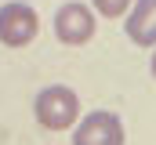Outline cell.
I'll list each match as a JSON object with an SVG mask.
<instances>
[{"label": "cell", "mask_w": 156, "mask_h": 145, "mask_svg": "<svg viewBox=\"0 0 156 145\" xmlns=\"http://www.w3.org/2000/svg\"><path fill=\"white\" fill-rule=\"evenodd\" d=\"M69 142L73 145H123L127 142V131H123V123H120L116 112L98 109V112L83 116L76 123V131L69 134Z\"/></svg>", "instance_id": "obj_4"}, {"label": "cell", "mask_w": 156, "mask_h": 145, "mask_svg": "<svg viewBox=\"0 0 156 145\" xmlns=\"http://www.w3.org/2000/svg\"><path fill=\"white\" fill-rule=\"evenodd\" d=\"M94 18H98L94 7L69 0V4H62V7L55 11V36H58L62 44H69V47H80V44H87V40L94 36V26H98Z\"/></svg>", "instance_id": "obj_3"}, {"label": "cell", "mask_w": 156, "mask_h": 145, "mask_svg": "<svg viewBox=\"0 0 156 145\" xmlns=\"http://www.w3.org/2000/svg\"><path fill=\"white\" fill-rule=\"evenodd\" d=\"M33 112H37L40 127H47V131H69L80 120V98H76V91H69L62 83H51V87H44L37 94Z\"/></svg>", "instance_id": "obj_1"}, {"label": "cell", "mask_w": 156, "mask_h": 145, "mask_svg": "<svg viewBox=\"0 0 156 145\" xmlns=\"http://www.w3.org/2000/svg\"><path fill=\"white\" fill-rule=\"evenodd\" d=\"M40 33V15L22 4V0H11L0 7V44L4 47H26L33 44Z\"/></svg>", "instance_id": "obj_2"}, {"label": "cell", "mask_w": 156, "mask_h": 145, "mask_svg": "<svg viewBox=\"0 0 156 145\" xmlns=\"http://www.w3.org/2000/svg\"><path fill=\"white\" fill-rule=\"evenodd\" d=\"M131 4H134V0H91V7H94L102 18H123V15L131 11Z\"/></svg>", "instance_id": "obj_6"}, {"label": "cell", "mask_w": 156, "mask_h": 145, "mask_svg": "<svg viewBox=\"0 0 156 145\" xmlns=\"http://www.w3.org/2000/svg\"><path fill=\"white\" fill-rule=\"evenodd\" d=\"M127 40L138 47H156V0H134L127 11Z\"/></svg>", "instance_id": "obj_5"}, {"label": "cell", "mask_w": 156, "mask_h": 145, "mask_svg": "<svg viewBox=\"0 0 156 145\" xmlns=\"http://www.w3.org/2000/svg\"><path fill=\"white\" fill-rule=\"evenodd\" d=\"M149 69H153V76H156V51H153V62H149Z\"/></svg>", "instance_id": "obj_7"}]
</instances>
